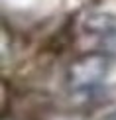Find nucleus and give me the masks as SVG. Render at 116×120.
<instances>
[{"label": "nucleus", "mask_w": 116, "mask_h": 120, "mask_svg": "<svg viewBox=\"0 0 116 120\" xmlns=\"http://www.w3.org/2000/svg\"><path fill=\"white\" fill-rule=\"evenodd\" d=\"M112 69V57L106 51H89L79 55L67 69V87L77 94L94 93Z\"/></svg>", "instance_id": "nucleus-1"}, {"label": "nucleus", "mask_w": 116, "mask_h": 120, "mask_svg": "<svg viewBox=\"0 0 116 120\" xmlns=\"http://www.w3.org/2000/svg\"><path fill=\"white\" fill-rule=\"evenodd\" d=\"M83 30L94 36H116V14L106 10H93L85 16Z\"/></svg>", "instance_id": "nucleus-2"}, {"label": "nucleus", "mask_w": 116, "mask_h": 120, "mask_svg": "<svg viewBox=\"0 0 116 120\" xmlns=\"http://www.w3.org/2000/svg\"><path fill=\"white\" fill-rule=\"evenodd\" d=\"M106 120H116V112H114V114H112V116H108V118H106Z\"/></svg>", "instance_id": "nucleus-3"}]
</instances>
